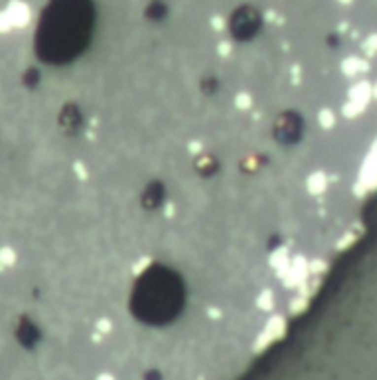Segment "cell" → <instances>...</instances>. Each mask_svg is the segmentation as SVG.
<instances>
[{"label":"cell","instance_id":"6da1fadb","mask_svg":"<svg viewBox=\"0 0 377 380\" xmlns=\"http://www.w3.org/2000/svg\"><path fill=\"white\" fill-rule=\"evenodd\" d=\"M89 27L87 7H82L80 0H58L44 16L42 23V42H47L51 49L67 51L80 45L84 40V34Z\"/></svg>","mask_w":377,"mask_h":380},{"label":"cell","instance_id":"7a4b0ae2","mask_svg":"<svg viewBox=\"0 0 377 380\" xmlns=\"http://www.w3.org/2000/svg\"><path fill=\"white\" fill-rule=\"evenodd\" d=\"M180 291L173 278H167L164 273L146 276L140 282V289L136 291V303L142 304V311L149 318H162L164 313H171L177 307Z\"/></svg>","mask_w":377,"mask_h":380},{"label":"cell","instance_id":"3957f363","mask_svg":"<svg viewBox=\"0 0 377 380\" xmlns=\"http://www.w3.org/2000/svg\"><path fill=\"white\" fill-rule=\"evenodd\" d=\"M231 27H233V32L238 34L240 38H248L257 32V27H260V16H257L253 9H240L238 14H235Z\"/></svg>","mask_w":377,"mask_h":380},{"label":"cell","instance_id":"277c9868","mask_svg":"<svg viewBox=\"0 0 377 380\" xmlns=\"http://www.w3.org/2000/svg\"><path fill=\"white\" fill-rule=\"evenodd\" d=\"M302 120L295 116V114H284L282 118L277 120V127H275V131H277V136L282 140H295L297 136L302 134Z\"/></svg>","mask_w":377,"mask_h":380}]
</instances>
